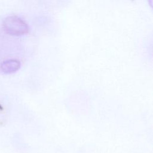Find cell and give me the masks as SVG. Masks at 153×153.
I'll use <instances>...</instances> for the list:
<instances>
[{"label":"cell","mask_w":153,"mask_h":153,"mask_svg":"<svg viewBox=\"0 0 153 153\" xmlns=\"http://www.w3.org/2000/svg\"><path fill=\"white\" fill-rule=\"evenodd\" d=\"M20 62L16 59H8L2 62L0 65L1 71L5 74H11L17 71L20 68Z\"/></svg>","instance_id":"cell-2"},{"label":"cell","mask_w":153,"mask_h":153,"mask_svg":"<svg viewBox=\"0 0 153 153\" xmlns=\"http://www.w3.org/2000/svg\"><path fill=\"white\" fill-rule=\"evenodd\" d=\"M2 27L7 33L13 36H21L29 32V26L27 23L16 16L6 17L3 21Z\"/></svg>","instance_id":"cell-1"}]
</instances>
